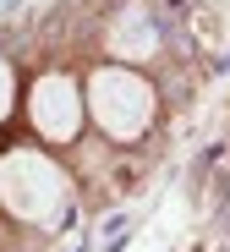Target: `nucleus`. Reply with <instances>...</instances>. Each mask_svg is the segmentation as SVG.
Wrapping results in <instances>:
<instances>
[{
    "label": "nucleus",
    "instance_id": "f257e3e1",
    "mask_svg": "<svg viewBox=\"0 0 230 252\" xmlns=\"http://www.w3.org/2000/svg\"><path fill=\"white\" fill-rule=\"evenodd\" d=\"M0 208L33 230H61L71 214V176L44 148L0 154Z\"/></svg>",
    "mask_w": 230,
    "mask_h": 252
},
{
    "label": "nucleus",
    "instance_id": "f03ea898",
    "mask_svg": "<svg viewBox=\"0 0 230 252\" xmlns=\"http://www.w3.org/2000/svg\"><path fill=\"white\" fill-rule=\"evenodd\" d=\"M82 104H88L94 126L110 143H137V137H148V126H154L159 94H154V82L143 71H131V66L115 61V66H99L82 82Z\"/></svg>",
    "mask_w": 230,
    "mask_h": 252
},
{
    "label": "nucleus",
    "instance_id": "7ed1b4c3",
    "mask_svg": "<svg viewBox=\"0 0 230 252\" xmlns=\"http://www.w3.org/2000/svg\"><path fill=\"white\" fill-rule=\"evenodd\" d=\"M82 82H71L66 71H44L33 82V94H28V121H33V132L44 143H71L82 132Z\"/></svg>",
    "mask_w": 230,
    "mask_h": 252
},
{
    "label": "nucleus",
    "instance_id": "20e7f679",
    "mask_svg": "<svg viewBox=\"0 0 230 252\" xmlns=\"http://www.w3.org/2000/svg\"><path fill=\"white\" fill-rule=\"evenodd\" d=\"M104 44L115 50V61L126 66V61H148V55H159V28L148 22V11H121L115 17V28H110V38Z\"/></svg>",
    "mask_w": 230,
    "mask_h": 252
},
{
    "label": "nucleus",
    "instance_id": "39448f33",
    "mask_svg": "<svg viewBox=\"0 0 230 252\" xmlns=\"http://www.w3.org/2000/svg\"><path fill=\"white\" fill-rule=\"evenodd\" d=\"M11 104H17V71H11L6 61H0V121L11 115Z\"/></svg>",
    "mask_w": 230,
    "mask_h": 252
}]
</instances>
